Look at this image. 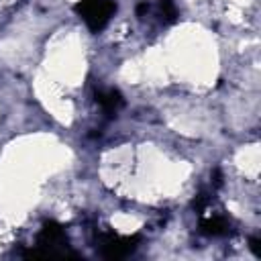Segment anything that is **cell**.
Instances as JSON below:
<instances>
[{
    "instance_id": "obj_3",
    "label": "cell",
    "mask_w": 261,
    "mask_h": 261,
    "mask_svg": "<svg viewBox=\"0 0 261 261\" xmlns=\"http://www.w3.org/2000/svg\"><path fill=\"white\" fill-rule=\"evenodd\" d=\"M96 102L102 108V112L106 116H114L122 106H124V98L118 90L108 88V90H98L96 92Z\"/></svg>"
},
{
    "instance_id": "obj_1",
    "label": "cell",
    "mask_w": 261,
    "mask_h": 261,
    "mask_svg": "<svg viewBox=\"0 0 261 261\" xmlns=\"http://www.w3.org/2000/svg\"><path fill=\"white\" fill-rule=\"evenodd\" d=\"M114 0H80L75 4V12L86 20L92 31H100L106 27L110 16L114 14Z\"/></svg>"
},
{
    "instance_id": "obj_2",
    "label": "cell",
    "mask_w": 261,
    "mask_h": 261,
    "mask_svg": "<svg viewBox=\"0 0 261 261\" xmlns=\"http://www.w3.org/2000/svg\"><path fill=\"white\" fill-rule=\"evenodd\" d=\"M100 243V251L104 257L108 259H120V257H126L135 245L139 243V237H118V234H112V232H106V234H100L98 239Z\"/></svg>"
},
{
    "instance_id": "obj_4",
    "label": "cell",
    "mask_w": 261,
    "mask_h": 261,
    "mask_svg": "<svg viewBox=\"0 0 261 261\" xmlns=\"http://www.w3.org/2000/svg\"><path fill=\"white\" fill-rule=\"evenodd\" d=\"M200 230L208 237H218V234H226L230 230V220L222 214H212V216H204L200 220Z\"/></svg>"
}]
</instances>
